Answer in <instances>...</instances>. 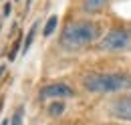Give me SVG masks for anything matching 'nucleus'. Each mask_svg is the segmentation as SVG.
I'll use <instances>...</instances> for the list:
<instances>
[{
  "instance_id": "1",
  "label": "nucleus",
  "mask_w": 131,
  "mask_h": 125,
  "mask_svg": "<svg viewBox=\"0 0 131 125\" xmlns=\"http://www.w3.org/2000/svg\"><path fill=\"white\" fill-rule=\"evenodd\" d=\"M99 36V26L91 20H75L69 22L65 30L61 34V47L73 53V50H81L89 47L91 43H95Z\"/></svg>"
},
{
  "instance_id": "2",
  "label": "nucleus",
  "mask_w": 131,
  "mask_h": 125,
  "mask_svg": "<svg viewBox=\"0 0 131 125\" xmlns=\"http://www.w3.org/2000/svg\"><path fill=\"white\" fill-rule=\"evenodd\" d=\"M83 85L91 93H119L131 89V77L121 73H95L87 75Z\"/></svg>"
},
{
  "instance_id": "3",
  "label": "nucleus",
  "mask_w": 131,
  "mask_h": 125,
  "mask_svg": "<svg viewBox=\"0 0 131 125\" xmlns=\"http://www.w3.org/2000/svg\"><path fill=\"white\" fill-rule=\"evenodd\" d=\"M97 47L101 50H111V53L127 50V48H131V30H127V28H113V30H109L99 40Z\"/></svg>"
},
{
  "instance_id": "4",
  "label": "nucleus",
  "mask_w": 131,
  "mask_h": 125,
  "mask_svg": "<svg viewBox=\"0 0 131 125\" xmlns=\"http://www.w3.org/2000/svg\"><path fill=\"white\" fill-rule=\"evenodd\" d=\"M38 95H40V99H65V97H73L75 91L65 83H52V85L42 87Z\"/></svg>"
},
{
  "instance_id": "5",
  "label": "nucleus",
  "mask_w": 131,
  "mask_h": 125,
  "mask_svg": "<svg viewBox=\"0 0 131 125\" xmlns=\"http://www.w3.org/2000/svg\"><path fill=\"white\" fill-rule=\"evenodd\" d=\"M111 113H113V117L121 119V121H131V97L115 99L111 105Z\"/></svg>"
},
{
  "instance_id": "6",
  "label": "nucleus",
  "mask_w": 131,
  "mask_h": 125,
  "mask_svg": "<svg viewBox=\"0 0 131 125\" xmlns=\"http://www.w3.org/2000/svg\"><path fill=\"white\" fill-rule=\"evenodd\" d=\"M107 2H109V0H85V2H83V10L89 12V14H93V12H99Z\"/></svg>"
},
{
  "instance_id": "7",
  "label": "nucleus",
  "mask_w": 131,
  "mask_h": 125,
  "mask_svg": "<svg viewBox=\"0 0 131 125\" xmlns=\"http://www.w3.org/2000/svg\"><path fill=\"white\" fill-rule=\"evenodd\" d=\"M36 28H38V22H34L32 26H30V30H28V34H26V38H24V45H22V53H24V55L28 53V48H30V45H32L34 34H36Z\"/></svg>"
},
{
  "instance_id": "8",
  "label": "nucleus",
  "mask_w": 131,
  "mask_h": 125,
  "mask_svg": "<svg viewBox=\"0 0 131 125\" xmlns=\"http://www.w3.org/2000/svg\"><path fill=\"white\" fill-rule=\"evenodd\" d=\"M57 26H59V16H57V14H52L49 20H47V24H45V30H42V34H45V36H50L52 32L57 30Z\"/></svg>"
},
{
  "instance_id": "9",
  "label": "nucleus",
  "mask_w": 131,
  "mask_h": 125,
  "mask_svg": "<svg viewBox=\"0 0 131 125\" xmlns=\"http://www.w3.org/2000/svg\"><path fill=\"white\" fill-rule=\"evenodd\" d=\"M63 111H65V105H63L61 101H54V103H52V105L49 107V113L52 115V117H54V115H61Z\"/></svg>"
},
{
  "instance_id": "10",
  "label": "nucleus",
  "mask_w": 131,
  "mask_h": 125,
  "mask_svg": "<svg viewBox=\"0 0 131 125\" xmlns=\"http://www.w3.org/2000/svg\"><path fill=\"white\" fill-rule=\"evenodd\" d=\"M18 50H22V45H20V38L14 40V45H12V50H10V55H8V61H14L18 55Z\"/></svg>"
},
{
  "instance_id": "11",
  "label": "nucleus",
  "mask_w": 131,
  "mask_h": 125,
  "mask_svg": "<svg viewBox=\"0 0 131 125\" xmlns=\"http://www.w3.org/2000/svg\"><path fill=\"white\" fill-rule=\"evenodd\" d=\"M10 125H22V109H16V113L10 119Z\"/></svg>"
},
{
  "instance_id": "12",
  "label": "nucleus",
  "mask_w": 131,
  "mask_h": 125,
  "mask_svg": "<svg viewBox=\"0 0 131 125\" xmlns=\"http://www.w3.org/2000/svg\"><path fill=\"white\" fill-rule=\"evenodd\" d=\"M10 10H12V4H10V2H8V4H4V16L10 14Z\"/></svg>"
},
{
  "instance_id": "13",
  "label": "nucleus",
  "mask_w": 131,
  "mask_h": 125,
  "mask_svg": "<svg viewBox=\"0 0 131 125\" xmlns=\"http://www.w3.org/2000/svg\"><path fill=\"white\" fill-rule=\"evenodd\" d=\"M0 125H10V119H4V121H2Z\"/></svg>"
}]
</instances>
